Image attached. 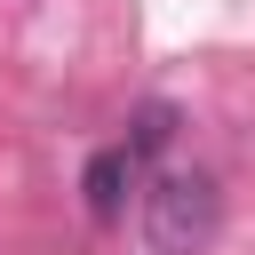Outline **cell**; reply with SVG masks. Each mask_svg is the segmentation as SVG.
<instances>
[{"mask_svg": "<svg viewBox=\"0 0 255 255\" xmlns=\"http://www.w3.org/2000/svg\"><path fill=\"white\" fill-rule=\"evenodd\" d=\"M128 175H135L128 151H96V159H88V215H96V223H112V215L128 207Z\"/></svg>", "mask_w": 255, "mask_h": 255, "instance_id": "cell-2", "label": "cell"}, {"mask_svg": "<svg viewBox=\"0 0 255 255\" xmlns=\"http://www.w3.org/2000/svg\"><path fill=\"white\" fill-rule=\"evenodd\" d=\"M167 135H175V112H167V104H143V112H135V135H128L120 151H128V159H151V151H167Z\"/></svg>", "mask_w": 255, "mask_h": 255, "instance_id": "cell-3", "label": "cell"}, {"mask_svg": "<svg viewBox=\"0 0 255 255\" xmlns=\"http://www.w3.org/2000/svg\"><path fill=\"white\" fill-rule=\"evenodd\" d=\"M143 231H151L159 255H199L223 231V191L207 175H159L143 191Z\"/></svg>", "mask_w": 255, "mask_h": 255, "instance_id": "cell-1", "label": "cell"}]
</instances>
